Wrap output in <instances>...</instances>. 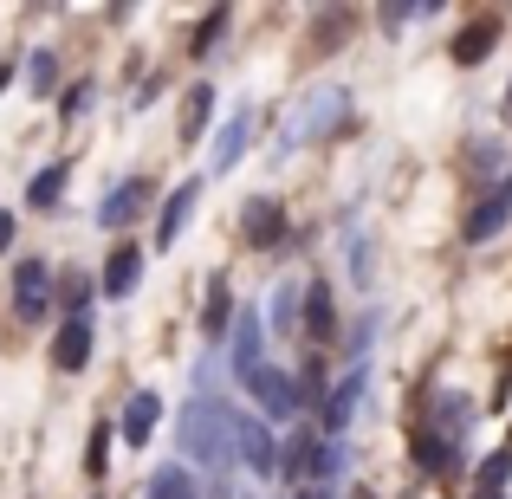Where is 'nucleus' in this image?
<instances>
[{
  "label": "nucleus",
  "mask_w": 512,
  "mask_h": 499,
  "mask_svg": "<svg viewBox=\"0 0 512 499\" xmlns=\"http://www.w3.org/2000/svg\"><path fill=\"white\" fill-rule=\"evenodd\" d=\"M182 454L201 467H227L234 461V409L214 396H195V409H188L182 422Z\"/></svg>",
  "instance_id": "obj_1"
},
{
  "label": "nucleus",
  "mask_w": 512,
  "mask_h": 499,
  "mask_svg": "<svg viewBox=\"0 0 512 499\" xmlns=\"http://www.w3.org/2000/svg\"><path fill=\"white\" fill-rule=\"evenodd\" d=\"M247 389H253V402L266 409V422H292V415L305 409V402H299V383H292L286 370H273V363H260V370L247 376Z\"/></svg>",
  "instance_id": "obj_2"
},
{
  "label": "nucleus",
  "mask_w": 512,
  "mask_h": 499,
  "mask_svg": "<svg viewBox=\"0 0 512 499\" xmlns=\"http://www.w3.org/2000/svg\"><path fill=\"white\" fill-rule=\"evenodd\" d=\"M344 117V91H318L312 104H292L286 130H279V150H299V137H318L325 124H338Z\"/></svg>",
  "instance_id": "obj_3"
},
{
  "label": "nucleus",
  "mask_w": 512,
  "mask_h": 499,
  "mask_svg": "<svg viewBox=\"0 0 512 499\" xmlns=\"http://www.w3.org/2000/svg\"><path fill=\"white\" fill-rule=\"evenodd\" d=\"M234 461H240V467H253V474H279L273 428L253 422V415H234Z\"/></svg>",
  "instance_id": "obj_4"
},
{
  "label": "nucleus",
  "mask_w": 512,
  "mask_h": 499,
  "mask_svg": "<svg viewBox=\"0 0 512 499\" xmlns=\"http://www.w3.org/2000/svg\"><path fill=\"white\" fill-rule=\"evenodd\" d=\"M279 467H286V474H292V480H299V487H305V474H312V480L338 474V448H325V441L299 435V441H292V448H286V461H279Z\"/></svg>",
  "instance_id": "obj_5"
},
{
  "label": "nucleus",
  "mask_w": 512,
  "mask_h": 499,
  "mask_svg": "<svg viewBox=\"0 0 512 499\" xmlns=\"http://www.w3.org/2000/svg\"><path fill=\"white\" fill-rule=\"evenodd\" d=\"M46 299H52L46 260H20V266H13V305H20V318H39V312H46Z\"/></svg>",
  "instance_id": "obj_6"
},
{
  "label": "nucleus",
  "mask_w": 512,
  "mask_h": 499,
  "mask_svg": "<svg viewBox=\"0 0 512 499\" xmlns=\"http://www.w3.org/2000/svg\"><path fill=\"white\" fill-rule=\"evenodd\" d=\"M143 208H150V182H143V175H130V182H117V195L98 208V227H111V234H117V227H130Z\"/></svg>",
  "instance_id": "obj_7"
},
{
  "label": "nucleus",
  "mask_w": 512,
  "mask_h": 499,
  "mask_svg": "<svg viewBox=\"0 0 512 499\" xmlns=\"http://www.w3.org/2000/svg\"><path fill=\"white\" fill-rule=\"evenodd\" d=\"M195 201H201V182L188 175V182L163 201V221H156V253H169L175 240H182V221H188V208H195Z\"/></svg>",
  "instance_id": "obj_8"
},
{
  "label": "nucleus",
  "mask_w": 512,
  "mask_h": 499,
  "mask_svg": "<svg viewBox=\"0 0 512 499\" xmlns=\"http://www.w3.org/2000/svg\"><path fill=\"white\" fill-rule=\"evenodd\" d=\"M156 422H163V396H150V389H137V396L124 402V441H130V448H150Z\"/></svg>",
  "instance_id": "obj_9"
},
{
  "label": "nucleus",
  "mask_w": 512,
  "mask_h": 499,
  "mask_svg": "<svg viewBox=\"0 0 512 499\" xmlns=\"http://www.w3.org/2000/svg\"><path fill=\"white\" fill-rule=\"evenodd\" d=\"M52 363H59V370H85L91 363V325L85 318H65L59 325V337H52Z\"/></svg>",
  "instance_id": "obj_10"
},
{
  "label": "nucleus",
  "mask_w": 512,
  "mask_h": 499,
  "mask_svg": "<svg viewBox=\"0 0 512 499\" xmlns=\"http://www.w3.org/2000/svg\"><path fill=\"white\" fill-rule=\"evenodd\" d=\"M137 279H143V253L137 247H117L111 260H104V299H124V292H137Z\"/></svg>",
  "instance_id": "obj_11"
},
{
  "label": "nucleus",
  "mask_w": 512,
  "mask_h": 499,
  "mask_svg": "<svg viewBox=\"0 0 512 499\" xmlns=\"http://www.w3.org/2000/svg\"><path fill=\"white\" fill-rule=\"evenodd\" d=\"M493 39H500V20H493V13H480L474 26H461V39H454V59L461 65H480L493 52Z\"/></svg>",
  "instance_id": "obj_12"
},
{
  "label": "nucleus",
  "mask_w": 512,
  "mask_h": 499,
  "mask_svg": "<svg viewBox=\"0 0 512 499\" xmlns=\"http://www.w3.org/2000/svg\"><path fill=\"white\" fill-rule=\"evenodd\" d=\"M253 370H260V312H240V325H234V376L247 383Z\"/></svg>",
  "instance_id": "obj_13"
},
{
  "label": "nucleus",
  "mask_w": 512,
  "mask_h": 499,
  "mask_svg": "<svg viewBox=\"0 0 512 499\" xmlns=\"http://www.w3.org/2000/svg\"><path fill=\"white\" fill-rule=\"evenodd\" d=\"M357 402H363V370H357V376H344V383L331 389V402H325V428H331V435H338V428H350Z\"/></svg>",
  "instance_id": "obj_14"
},
{
  "label": "nucleus",
  "mask_w": 512,
  "mask_h": 499,
  "mask_svg": "<svg viewBox=\"0 0 512 499\" xmlns=\"http://www.w3.org/2000/svg\"><path fill=\"white\" fill-rule=\"evenodd\" d=\"M247 137H253V111L234 117V124L221 130V143H214V169H234L240 156H247Z\"/></svg>",
  "instance_id": "obj_15"
},
{
  "label": "nucleus",
  "mask_w": 512,
  "mask_h": 499,
  "mask_svg": "<svg viewBox=\"0 0 512 499\" xmlns=\"http://www.w3.org/2000/svg\"><path fill=\"white\" fill-rule=\"evenodd\" d=\"M506 214H512V201L506 195H493V201H480L474 214H467V240H493L506 227Z\"/></svg>",
  "instance_id": "obj_16"
},
{
  "label": "nucleus",
  "mask_w": 512,
  "mask_h": 499,
  "mask_svg": "<svg viewBox=\"0 0 512 499\" xmlns=\"http://www.w3.org/2000/svg\"><path fill=\"white\" fill-rule=\"evenodd\" d=\"M247 234H253V240H279V234H286V214H279V201H253V208H247Z\"/></svg>",
  "instance_id": "obj_17"
},
{
  "label": "nucleus",
  "mask_w": 512,
  "mask_h": 499,
  "mask_svg": "<svg viewBox=\"0 0 512 499\" xmlns=\"http://www.w3.org/2000/svg\"><path fill=\"white\" fill-rule=\"evenodd\" d=\"M59 195H65V163L39 169V175H33V188H26V201H33V208H59Z\"/></svg>",
  "instance_id": "obj_18"
},
{
  "label": "nucleus",
  "mask_w": 512,
  "mask_h": 499,
  "mask_svg": "<svg viewBox=\"0 0 512 499\" xmlns=\"http://www.w3.org/2000/svg\"><path fill=\"white\" fill-rule=\"evenodd\" d=\"M305 318H312V337H331V331H338V312H331V292L325 286L305 292Z\"/></svg>",
  "instance_id": "obj_19"
},
{
  "label": "nucleus",
  "mask_w": 512,
  "mask_h": 499,
  "mask_svg": "<svg viewBox=\"0 0 512 499\" xmlns=\"http://www.w3.org/2000/svg\"><path fill=\"white\" fill-rule=\"evenodd\" d=\"M415 461H422L428 474H441V467H448V441H441L435 428H415Z\"/></svg>",
  "instance_id": "obj_20"
},
{
  "label": "nucleus",
  "mask_w": 512,
  "mask_h": 499,
  "mask_svg": "<svg viewBox=\"0 0 512 499\" xmlns=\"http://www.w3.org/2000/svg\"><path fill=\"white\" fill-rule=\"evenodd\" d=\"M208 117H214V91H208V85L188 91V104H182V137H195V130L208 124Z\"/></svg>",
  "instance_id": "obj_21"
},
{
  "label": "nucleus",
  "mask_w": 512,
  "mask_h": 499,
  "mask_svg": "<svg viewBox=\"0 0 512 499\" xmlns=\"http://www.w3.org/2000/svg\"><path fill=\"white\" fill-rule=\"evenodd\" d=\"M150 499H195V480H188L182 467H163V474L150 480Z\"/></svg>",
  "instance_id": "obj_22"
},
{
  "label": "nucleus",
  "mask_w": 512,
  "mask_h": 499,
  "mask_svg": "<svg viewBox=\"0 0 512 499\" xmlns=\"http://www.w3.org/2000/svg\"><path fill=\"white\" fill-rule=\"evenodd\" d=\"M104 467H111V428H91V441H85V474L104 480Z\"/></svg>",
  "instance_id": "obj_23"
},
{
  "label": "nucleus",
  "mask_w": 512,
  "mask_h": 499,
  "mask_svg": "<svg viewBox=\"0 0 512 499\" xmlns=\"http://www.w3.org/2000/svg\"><path fill=\"white\" fill-rule=\"evenodd\" d=\"M506 474H512V448L487 454V467H480V487H474V493H500V487H506Z\"/></svg>",
  "instance_id": "obj_24"
},
{
  "label": "nucleus",
  "mask_w": 512,
  "mask_h": 499,
  "mask_svg": "<svg viewBox=\"0 0 512 499\" xmlns=\"http://www.w3.org/2000/svg\"><path fill=\"white\" fill-rule=\"evenodd\" d=\"M221 26H227V7H214V13H208V26H195V52H214Z\"/></svg>",
  "instance_id": "obj_25"
},
{
  "label": "nucleus",
  "mask_w": 512,
  "mask_h": 499,
  "mask_svg": "<svg viewBox=\"0 0 512 499\" xmlns=\"http://www.w3.org/2000/svg\"><path fill=\"white\" fill-rule=\"evenodd\" d=\"M208 331H221L227 325V279H214V299H208V318H201Z\"/></svg>",
  "instance_id": "obj_26"
},
{
  "label": "nucleus",
  "mask_w": 512,
  "mask_h": 499,
  "mask_svg": "<svg viewBox=\"0 0 512 499\" xmlns=\"http://www.w3.org/2000/svg\"><path fill=\"white\" fill-rule=\"evenodd\" d=\"M338 33H344V13H325L318 20V52H338Z\"/></svg>",
  "instance_id": "obj_27"
},
{
  "label": "nucleus",
  "mask_w": 512,
  "mask_h": 499,
  "mask_svg": "<svg viewBox=\"0 0 512 499\" xmlns=\"http://www.w3.org/2000/svg\"><path fill=\"white\" fill-rule=\"evenodd\" d=\"M26 72H33L39 98H46V91H52V59H46V52H33V65H26Z\"/></svg>",
  "instance_id": "obj_28"
},
{
  "label": "nucleus",
  "mask_w": 512,
  "mask_h": 499,
  "mask_svg": "<svg viewBox=\"0 0 512 499\" xmlns=\"http://www.w3.org/2000/svg\"><path fill=\"white\" fill-rule=\"evenodd\" d=\"M91 299V279H65V305H72V318H78V305Z\"/></svg>",
  "instance_id": "obj_29"
},
{
  "label": "nucleus",
  "mask_w": 512,
  "mask_h": 499,
  "mask_svg": "<svg viewBox=\"0 0 512 499\" xmlns=\"http://www.w3.org/2000/svg\"><path fill=\"white\" fill-rule=\"evenodd\" d=\"M0 247H13V214H0Z\"/></svg>",
  "instance_id": "obj_30"
},
{
  "label": "nucleus",
  "mask_w": 512,
  "mask_h": 499,
  "mask_svg": "<svg viewBox=\"0 0 512 499\" xmlns=\"http://www.w3.org/2000/svg\"><path fill=\"white\" fill-rule=\"evenodd\" d=\"M13 85V65H0V91H7Z\"/></svg>",
  "instance_id": "obj_31"
},
{
  "label": "nucleus",
  "mask_w": 512,
  "mask_h": 499,
  "mask_svg": "<svg viewBox=\"0 0 512 499\" xmlns=\"http://www.w3.org/2000/svg\"><path fill=\"white\" fill-rule=\"evenodd\" d=\"M299 499H325V493H318V487H299Z\"/></svg>",
  "instance_id": "obj_32"
},
{
  "label": "nucleus",
  "mask_w": 512,
  "mask_h": 499,
  "mask_svg": "<svg viewBox=\"0 0 512 499\" xmlns=\"http://www.w3.org/2000/svg\"><path fill=\"white\" fill-rule=\"evenodd\" d=\"M474 499H500V493H474Z\"/></svg>",
  "instance_id": "obj_33"
},
{
  "label": "nucleus",
  "mask_w": 512,
  "mask_h": 499,
  "mask_svg": "<svg viewBox=\"0 0 512 499\" xmlns=\"http://www.w3.org/2000/svg\"><path fill=\"white\" fill-rule=\"evenodd\" d=\"M506 111H512V91H506Z\"/></svg>",
  "instance_id": "obj_34"
},
{
  "label": "nucleus",
  "mask_w": 512,
  "mask_h": 499,
  "mask_svg": "<svg viewBox=\"0 0 512 499\" xmlns=\"http://www.w3.org/2000/svg\"><path fill=\"white\" fill-rule=\"evenodd\" d=\"M506 201H512V182H506Z\"/></svg>",
  "instance_id": "obj_35"
}]
</instances>
